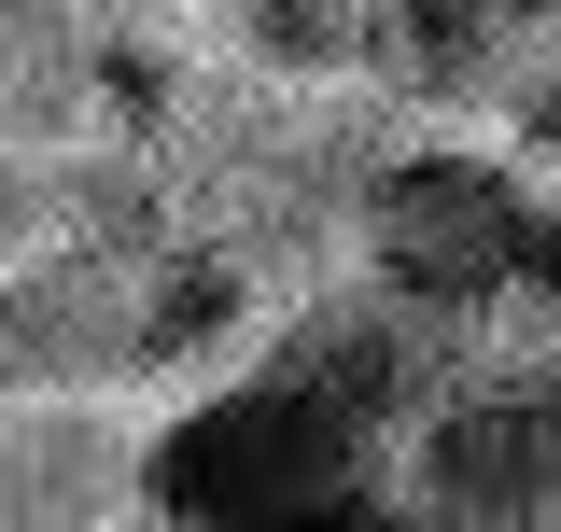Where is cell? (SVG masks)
Instances as JSON below:
<instances>
[{
    "label": "cell",
    "instance_id": "cell-1",
    "mask_svg": "<svg viewBox=\"0 0 561 532\" xmlns=\"http://www.w3.org/2000/svg\"><path fill=\"white\" fill-rule=\"evenodd\" d=\"M534 169L505 140H393L351 197V280H379L393 309L478 336L519 309V253H534Z\"/></svg>",
    "mask_w": 561,
    "mask_h": 532
},
{
    "label": "cell",
    "instance_id": "cell-2",
    "mask_svg": "<svg viewBox=\"0 0 561 532\" xmlns=\"http://www.w3.org/2000/svg\"><path fill=\"white\" fill-rule=\"evenodd\" d=\"M379 463H393L379 435H351L337 406H309V393H280V379L239 365V379H197L140 435L127 505L154 532H280V519L337 505L351 476H379Z\"/></svg>",
    "mask_w": 561,
    "mask_h": 532
},
{
    "label": "cell",
    "instance_id": "cell-3",
    "mask_svg": "<svg viewBox=\"0 0 561 532\" xmlns=\"http://www.w3.org/2000/svg\"><path fill=\"white\" fill-rule=\"evenodd\" d=\"M393 490L421 532H561V350H463L393 435Z\"/></svg>",
    "mask_w": 561,
    "mask_h": 532
},
{
    "label": "cell",
    "instance_id": "cell-4",
    "mask_svg": "<svg viewBox=\"0 0 561 532\" xmlns=\"http://www.w3.org/2000/svg\"><path fill=\"white\" fill-rule=\"evenodd\" d=\"M478 336H449V323H421V309H393L379 280H295L267 323H253V379H280V393H309V406H337L351 435H408L421 406L449 393V365H463Z\"/></svg>",
    "mask_w": 561,
    "mask_h": 532
},
{
    "label": "cell",
    "instance_id": "cell-5",
    "mask_svg": "<svg viewBox=\"0 0 561 532\" xmlns=\"http://www.w3.org/2000/svg\"><path fill=\"white\" fill-rule=\"evenodd\" d=\"M140 435L99 393H0V532H113Z\"/></svg>",
    "mask_w": 561,
    "mask_h": 532
},
{
    "label": "cell",
    "instance_id": "cell-6",
    "mask_svg": "<svg viewBox=\"0 0 561 532\" xmlns=\"http://www.w3.org/2000/svg\"><path fill=\"white\" fill-rule=\"evenodd\" d=\"M519 28L491 14V0H365V99H393V113H491L505 84H519Z\"/></svg>",
    "mask_w": 561,
    "mask_h": 532
},
{
    "label": "cell",
    "instance_id": "cell-7",
    "mask_svg": "<svg viewBox=\"0 0 561 532\" xmlns=\"http://www.w3.org/2000/svg\"><path fill=\"white\" fill-rule=\"evenodd\" d=\"M197 43L239 84H280V99H323L365 70V0H197Z\"/></svg>",
    "mask_w": 561,
    "mask_h": 532
},
{
    "label": "cell",
    "instance_id": "cell-8",
    "mask_svg": "<svg viewBox=\"0 0 561 532\" xmlns=\"http://www.w3.org/2000/svg\"><path fill=\"white\" fill-rule=\"evenodd\" d=\"M491 113H505V154H519V169H561V43H534Z\"/></svg>",
    "mask_w": 561,
    "mask_h": 532
},
{
    "label": "cell",
    "instance_id": "cell-9",
    "mask_svg": "<svg viewBox=\"0 0 561 532\" xmlns=\"http://www.w3.org/2000/svg\"><path fill=\"white\" fill-rule=\"evenodd\" d=\"M519 294L561 309V197H534V253H519Z\"/></svg>",
    "mask_w": 561,
    "mask_h": 532
},
{
    "label": "cell",
    "instance_id": "cell-10",
    "mask_svg": "<svg viewBox=\"0 0 561 532\" xmlns=\"http://www.w3.org/2000/svg\"><path fill=\"white\" fill-rule=\"evenodd\" d=\"M57 14H113V0H0V28H57Z\"/></svg>",
    "mask_w": 561,
    "mask_h": 532
},
{
    "label": "cell",
    "instance_id": "cell-11",
    "mask_svg": "<svg viewBox=\"0 0 561 532\" xmlns=\"http://www.w3.org/2000/svg\"><path fill=\"white\" fill-rule=\"evenodd\" d=\"M491 14H505L519 43H561V0H491Z\"/></svg>",
    "mask_w": 561,
    "mask_h": 532
},
{
    "label": "cell",
    "instance_id": "cell-12",
    "mask_svg": "<svg viewBox=\"0 0 561 532\" xmlns=\"http://www.w3.org/2000/svg\"><path fill=\"white\" fill-rule=\"evenodd\" d=\"M183 14H197V0H183Z\"/></svg>",
    "mask_w": 561,
    "mask_h": 532
},
{
    "label": "cell",
    "instance_id": "cell-13",
    "mask_svg": "<svg viewBox=\"0 0 561 532\" xmlns=\"http://www.w3.org/2000/svg\"><path fill=\"white\" fill-rule=\"evenodd\" d=\"M140 532H154V519H140Z\"/></svg>",
    "mask_w": 561,
    "mask_h": 532
}]
</instances>
